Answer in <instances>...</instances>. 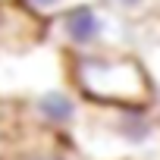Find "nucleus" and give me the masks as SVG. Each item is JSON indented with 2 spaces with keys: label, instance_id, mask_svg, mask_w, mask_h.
I'll use <instances>...</instances> for the list:
<instances>
[{
  "label": "nucleus",
  "instance_id": "obj_1",
  "mask_svg": "<svg viewBox=\"0 0 160 160\" xmlns=\"http://www.w3.org/2000/svg\"><path fill=\"white\" fill-rule=\"evenodd\" d=\"M69 141L82 160H160V101L85 104Z\"/></svg>",
  "mask_w": 160,
  "mask_h": 160
},
{
  "label": "nucleus",
  "instance_id": "obj_2",
  "mask_svg": "<svg viewBox=\"0 0 160 160\" xmlns=\"http://www.w3.org/2000/svg\"><path fill=\"white\" fill-rule=\"evenodd\" d=\"M66 82L85 104H157V85L141 53L66 57Z\"/></svg>",
  "mask_w": 160,
  "mask_h": 160
},
{
  "label": "nucleus",
  "instance_id": "obj_3",
  "mask_svg": "<svg viewBox=\"0 0 160 160\" xmlns=\"http://www.w3.org/2000/svg\"><path fill=\"white\" fill-rule=\"evenodd\" d=\"M47 44L63 57H91V53H138L135 22L116 13L104 0L72 7L47 22Z\"/></svg>",
  "mask_w": 160,
  "mask_h": 160
},
{
  "label": "nucleus",
  "instance_id": "obj_4",
  "mask_svg": "<svg viewBox=\"0 0 160 160\" xmlns=\"http://www.w3.org/2000/svg\"><path fill=\"white\" fill-rule=\"evenodd\" d=\"M22 107H25V113H28V119L35 126H41V129H47L53 135H63V138H69L75 132L78 119L85 113V101L72 91L69 82L32 94Z\"/></svg>",
  "mask_w": 160,
  "mask_h": 160
},
{
  "label": "nucleus",
  "instance_id": "obj_5",
  "mask_svg": "<svg viewBox=\"0 0 160 160\" xmlns=\"http://www.w3.org/2000/svg\"><path fill=\"white\" fill-rule=\"evenodd\" d=\"M47 44V25L35 19L19 0L0 3V53H25Z\"/></svg>",
  "mask_w": 160,
  "mask_h": 160
},
{
  "label": "nucleus",
  "instance_id": "obj_6",
  "mask_svg": "<svg viewBox=\"0 0 160 160\" xmlns=\"http://www.w3.org/2000/svg\"><path fill=\"white\" fill-rule=\"evenodd\" d=\"M13 160H82V157H78V151L72 148L69 138H50V141L13 157Z\"/></svg>",
  "mask_w": 160,
  "mask_h": 160
},
{
  "label": "nucleus",
  "instance_id": "obj_7",
  "mask_svg": "<svg viewBox=\"0 0 160 160\" xmlns=\"http://www.w3.org/2000/svg\"><path fill=\"white\" fill-rule=\"evenodd\" d=\"M82 3H91V0H19V7L28 10V13H32L35 19H41L44 25H47L50 19L63 16V13L72 10V7H82Z\"/></svg>",
  "mask_w": 160,
  "mask_h": 160
},
{
  "label": "nucleus",
  "instance_id": "obj_8",
  "mask_svg": "<svg viewBox=\"0 0 160 160\" xmlns=\"http://www.w3.org/2000/svg\"><path fill=\"white\" fill-rule=\"evenodd\" d=\"M104 3H110L116 13H122L132 22H141L160 13V0H104Z\"/></svg>",
  "mask_w": 160,
  "mask_h": 160
},
{
  "label": "nucleus",
  "instance_id": "obj_9",
  "mask_svg": "<svg viewBox=\"0 0 160 160\" xmlns=\"http://www.w3.org/2000/svg\"><path fill=\"white\" fill-rule=\"evenodd\" d=\"M141 60H144V66H148V72L154 78V85H157V94H160V41L151 44V47H144L141 50Z\"/></svg>",
  "mask_w": 160,
  "mask_h": 160
},
{
  "label": "nucleus",
  "instance_id": "obj_10",
  "mask_svg": "<svg viewBox=\"0 0 160 160\" xmlns=\"http://www.w3.org/2000/svg\"><path fill=\"white\" fill-rule=\"evenodd\" d=\"M0 3H7V0H0Z\"/></svg>",
  "mask_w": 160,
  "mask_h": 160
}]
</instances>
